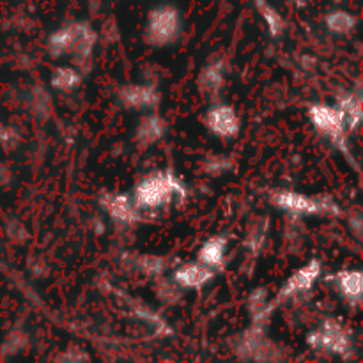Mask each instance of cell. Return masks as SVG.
Here are the masks:
<instances>
[{
    "instance_id": "obj_1",
    "label": "cell",
    "mask_w": 363,
    "mask_h": 363,
    "mask_svg": "<svg viewBox=\"0 0 363 363\" xmlns=\"http://www.w3.org/2000/svg\"><path fill=\"white\" fill-rule=\"evenodd\" d=\"M140 211H158L169 208L172 201H184L188 186L174 170H158L142 177L131 191Z\"/></svg>"
},
{
    "instance_id": "obj_2",
    "label": "cell",
    "mask_w": 363,
    "mask_h": 363,
    "mask_svg": "<svg viewBox=\"0 0 363 363\" xmlns=\"http://www.w3.org/2000/svg\"><path fill=\"white\" fill-rule=\"evenodd\" d=\"M96 41L98 34L89 21H67L48 35L46 50L53 59L69 55L78 66H85L91 60Z\"/></svg>"
},
{
    "instance_id": "obj_3",
    "label": "cell",
    "mask_w": 363,
    "mask_h": 363,
    "mask_svg": "<svg viewBox=\"0 0 363 363\" xmlns=\"http://www.w3.org/2000/svg\"><path fill=\"white\" fill-rule=\"evenodd\" d=\"M307 116L314 130L332 147H335L354 167V170H358V163L353 158V152L350 147V130H347L339 108L335 105H330V103H314V105L308 106Z\"/></svg>"
},
{
    "instance_id": "obj_4",
    "label": "cell",
    "mask_w": 363,
    "mask_h": 363,
    "mask_svg": "<svg viewBox=\"0 0 363 363\" xmlns=\"http://www.w3.org/2000/svg\"><path fill=\"white\" fill-rule=\"evenodd\" d=\"M307 344L312 351L333 354L344 360L353 357L354 342L351 330L340 319L328 318L307 335Z\"/></svg>"
},
{
    "instance_id": "obj_5",
    "label": "cell",
    "mask_w": 363,
    "mask_h": 363,
    "mask_svg": "<svg viewBox=\"0 0 363 363\" xmlns=\"http://www.w3.org/2000/svg\"><path fill=\"white\" fill-rule=\"evenodd\" d=\"M183 30V16L174 4H160L147 14L144 41L155 48L170 46L179 39Z\"/></svg>"
},
{
    "instance_id": "obj_6",
    "label": "cell",
    "mask_w": 363,
    "mask_h": 363,
    "mask_svg": "<svg viewBox=\"0 0 363 363\" xmlns=\"http://www.w3.org/2000/svg\"><path fill=\"white\" fill-rule=\"evenodd\" d=\"M269 201L280 211L293 216H339L340 206L328 195L311 197L294 190H277L269 195Z\"/></svg>"
},
{
    "instance_id": "obj_7",
    "label": "cell",
    "mask_w": 363,
    "mask_h": 363,
    "mask_svg": "<svg viewBox=\"0 0 363 363\" xmlns=\"http://www.w3.org/2000/svg\"><path fill=\"white\" fill-rule=\"evenodd\" d=\"M321 273H323L321 261H318V259L308 261L307 264L301 266L300 269H296V272L287 279V282L284 284L282 289H280L279 294H277L275 301H269V308L275 311L277 305L282 303V301L308 293V291L315 286V282L321 279Z\"/></svg>"
},
{
    "instance_id": "obj_8",
    "label": "cell",
    "mask_w": 363,
    "mask_h": 363,
    "mask_svg": "<svg viewBox=\"0 0 363 363\" xmlns=\"http://www.w3.org/2000/svg\"><path fill=\"white\" fill-rule=\"evenodd\" d=\"M204 126L211 135L220 140H233L240 135L241 119L234 106L227 103H215L204 113Z\"/></svg>"
},
{
    "instance_id": "obj_9",
    "label": "cell",
    "mask_w": 363,
    "mask_h": 363,
    "mask_svg": "<svg viewBox=\"0 0 363 363\" xmlns=\"http://www.w3.org/2000/svg\"><path fill=\"white\" fill-rule=\"evenodd\" d=\"M98 204L101 211L119 225H137L142 222V211L137 208L131 195L103 191L98 197Z\"/></svg>"
},
{
    "instance_id": "obj_10",
    "label": "cell",
    "mask_w": 363,
    "mask_h": 363,
    "mask_svg": "<svg viewBox=\"0 0 363 363\" xmlns=\"http://www.w3.org/2000/svg\"><path fill=\"white\" fill-rule=\"evenodd\" d=\"M116 99L128 110H156L162 103V92L151 84H128L117 89Z\"/></svg>"
},
{
    "instance_id": "obj_11",
    "label": "cell",
    "mask_w": 363,
    "mask_h": 363,
    "mask_svg": "<svg viewBox=\"0 0 363 363\" xmlns=\"http://www.w3.org/2000/svg\"><path fill=\"white\" fill-rule=\"evenodd\" d=\"M216 272L208 268L202 262H184L183 266L172 273V280L181 287V289H190V291H201L213 282Z\"/></svg>"
},
{
    "instance_id": "obj_12",
    "label": "cell",
    "mask_w": 363,
    "mask_h": 363,
    "mask_svg": "<svg viewBox=\"0 0 363 363\" xmlns=\"http://www.w3.org/2000/svg\"><path fill=\"white\" fill-rule=\"evenodd\" d=\"M227 62L223 59L211 60L201 69L197 77V87L204 98L216 99L225 85Z\"/></svg>"
},
{
    "instance_id": "obj_13",
    "label": "cell",
    "mask_w": 363,
    "mask_h": 363,
    "mask_svg": "<svg viewBox=\"0 0 363 363\" xmlns=\"http://www.w3.org/2000/svg\"><path fill=\"white\" fill-rule=\"evenodd\" d=\"M167 130H169L167 119H163L158 113H147L135 128L133 140L138 147H151L165 137Z\"/></svg>"
},
{
    "instance_id": "obj_14",
    "label": "cell",
    "mask_w": 363,
    "mask_h": 363,
    "mask_svg": "<svg viewBox=\"0 0 363 363\" xmlns=\"http://www.w3.org/2000/svg\"><path fill=\"white\" fill-rule=\"evenodd\" d=\"M335 289L351 307H360L362 303V272L360 269H344L330 277Z\"/></svg>"
},
{
    "instance_id": "obj_15",
    "label": "cell",
    "mask_w": 363,
    "mask_h": 363,
    "mask_svg": "<svg viewBox=\"0 0 363 363\" xmlns=\"http://www.w3.org/2000/svg\"><path fill=\"white\" fill-rule=\"evenodd\" d=\"M227 247L229 241L225 236H211L201 245L197 252V261L211 268L213 272H220L225 266L227 259Z\"/></svg>"
},
{
    "instance_id": "obj_16",
    "label": "cell",
    "mask_w": 363,
    "mask_h": 363,
    "mask_svg": "<svg viewBox=\"0 0 363 363\" xmlns=\"http://www.w3.org/2000/svg\"><path fill=\"white\" fill-rule=\"evenodd\" d=\"M337 108H339L340 116H342L344 123H346L347 130L357 131L362 124V94L360 91H350L344 92L337 99Z\"/></svg>"
},
{
    "instance_id": "obj_17",
    "label": "cell",
    "mask_w": 363,
    "mask_h": 363,
    "mask_svg": "<svg viewBox=\"0 0 363 363\" xmlns=\"http://www.w3.org/2000/svg\"><path fill=\"white\" fill-rule=\"evenodd\" d=\"M254 6L257 9L259 16L266 23L269 35L272 38H280L284 30H286V18L282 16V13L269 0H254Z\"/></svg>"
},
{
    "instance_id": "obj_18",
    "label": "cell",
    "mask_w": 363,
    "mask_h": 363,
    "mask_svg": "<svg viewBox=\"0 0 363 363\" xmlns=\"http://www.w3.org/2000/svg\"><path fill=\"white\" fill-rule=\"evenodd\" d=\"M357 25V16L346 9H333L325 16V27L335 35H350Z\"/></svg>"
},
{
    "instance_id": "obj_19",
    "label": "cell",
    "mask_w": 363,
    "mask_h": 363,
    "mask_svg": "<svg viewBox=\"0 0 363 363\" xmlns=\"http://www.w3.org/2000/svg\"><path fill=\"white\" fill-rule=\"evenodd\" d=\"M80 84L82 73L71 66H59L50 78V85L57 92H73L80 87Z\"/></svg>"
},
{
    "instance_id": "obj_20",
    "label": "cell",
    "mask_w": 363,
    "mask_h": 363,
    "mask_svg": "<svg viewBox=\"0 0 363 363\" xmlns=\"http://www.w3.org/2000/svg\"><path fill=\"white\" fill-rule=\"evenodd\" d=\"M133 266L137 272L145 277H162L167 269V259L158 257V255H137L133 257Z\"/></svg>"
},
{
    "instance_id": "obj_21",
    "label": "cell",
    "mask_w": 363,
    "mask_h": 363,
    "mask_svg": "<svg viewBox=\"0 0 363 363\" xmlns=\"http://www.w3.org/2000/svg\"><path fill=\"white\" fill-rule=\"evenodd\" d=\"M158 279H160V284H158V287H156V293H158L160 300L167 305L176 303V301L181 298V291L183 289H181V287L177 286L172 279L165 280V279H162V277H158Z\"/></svg>"
},
{
    "instance_id": "obj_22",
    "label": "cell",
    "mask_w": 363,
    "mask_h": 363,
    "mask_svg": "<svg viewBox=\"0 0 363 363\" xmlns=\"http://www.w3.org/2000/svg\"><path fill=\"white\" fill-rule=\"evenodd\" d=\"M233 160H229L227 156H211V158H208L204 162L202 170L206 174H209V176H222L227 170L233 169Z\"/></svg>"
},
{
    "instance_id": "obj_23",
    "label": "cell",
    "mask_w": 363,
    "mask_h": 363,
    "mask_svg": "<svg viewBox=\"0 0 363 363\" xmlns=\"http://www.w3.org/2000/svg\"><path fill=\"white\" fill-rule=\"evenodd\" d=\"M0 142H2L6 147L11 149V147H14L18 142H20V138H18V135L14 133L13 128H6V130H4V133H0Z\"/></svg>"
},
{
    "instance_id": "obj_24",
    "label": "cell",
    "mask_w": 363,
    "mask_h": 363,
    "mask_svg": "<svg viewBox=\"0 0 363 363\" xmlns=\"http://www.w3.org/2000/svg\"><path fill=\"white\" fill-rule=\"evenodd\" d=\"M289 2H293L294 6H305V4H307L308 0H289Z\"/></svg>"
}]
</instances>
